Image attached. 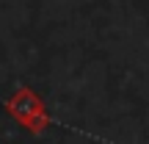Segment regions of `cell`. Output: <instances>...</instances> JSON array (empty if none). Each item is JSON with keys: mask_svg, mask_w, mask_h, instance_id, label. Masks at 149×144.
Segmentation results:
<instances>
[{"mask_svg": "<svg viewBox=\"0 0 149 144\" xmlns=\"http://www.w3.org/2000/svg\"><path fill=\"white\" fill-rule=\"evenodd\" d=\"M8 108H11V114H14L19 122H25V125H31V128H36L33 125V119H44V108H42V103H39V97L33 94L31 89H19L14 94V100L8 103Z\"/></svg>", "mask_w": 149, "mask_h": 144, "instance_id": "6da1fadb", "label": "cell"}]
</instances>
